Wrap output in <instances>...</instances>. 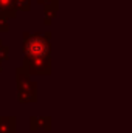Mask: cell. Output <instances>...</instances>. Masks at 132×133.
I'll return each mask as SVG.
<instances>
[{
	"label": "cell",
	"mask_w": 132,
	"mask_h": 133,
	"mask_svg": "<svg viewBox=\"0 0 132 133\" xmlns=\"http://www.w3.org/2000/svg\"><path fill=\"white\" fill-rule=\"evenodd\" d=\"M17 3L22 9H28V0H17Z\"/></svg>",
	"instance_id": "obj_3"
},
{
	"label": "cell",
	"mask_w": 132,
	"mask_h": 133,
	"mask_svg": "<svg viewBox=\"0 0 132 133\" xmlns=\"http://www.w3.org/2000/svg\"><path fill=\"white\" fill-rule=\"evenodd\" d=\"M25 53L28 59H40L50 56L48 34L44 36H25Z\"/></svg>",
	"instance_id": "obj_1"
},
{
	"label": "cell",
	"mask_w": 132,
	"mask_h": 133,
	"mask_svg": "<svg viewBox=\"0 0 132 133\" xmlns=\"http://www.w3.org/2000/svg\"><path fill=\"white\" fill-rule=\"evenodd\" d=\"M30 71L33 73H50V57H40V59H31L30 62Z\"/></svg>",
	"instance_id": "obj_2"
}]
</instances>
